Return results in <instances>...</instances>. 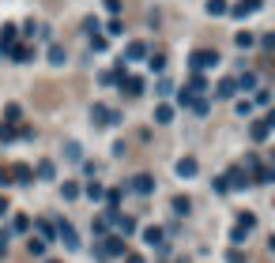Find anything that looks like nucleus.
<instances>
[{
	"instance_id": "obj_1",
	"label": "nucleus",
	"mask_w": 275,
	"mask_h": 263,
	"mask_svg": "<svg viewBox=\"0 0 275 263\" xmlns=\"http://www.w3.org/2000/svg\"><path fill=\"white\" fill-rule=\"evenodd\" d=\"M31 102L38 105V109H57V105L64 102V86H57L49 79H42V83H34L31 86Z\"/></svg>"
},
{
	"instance_id": "obj_2",
	"label": "nucleus",
	"mask_w": 275,
	"mask_h": 263,
	"mask_svg": "<svg viewBox=\"0 0 275 263\" xmlns=\"http://www.w3.org/2000/svg\"><path fill=\"white\" fill-rule=\"evenodd\" d=\"M98 259H109V256H125V237H102V245L94 248Z\"/></svg>"
},
{
	"instance_id": "obj_3",
	"label": "nucleus",
	"mask_w": 275,
	"mask_h": 263,
	"mask_svg": "<svg viewBox=\"0 0 275 263\" xmlns=\"http://www.w3.org/2000/svg\"><path fill=\"white\" fill-rule=\"evenodd\" d=\"M188 64H193L196 72H200V68H215V64H219V49H196Z\"/></svg>"
},
{
	"instance_id": "obj_4",
	"label": "nucleus",
	"mask_w": 275,
	"mask_h": 263,
	"mask_svg": "<svg viewBox=\"0 0 275 263\" xmlns=\"http://www.w3.org/2000/svg\"><path fill=\"white\" fill-rule=\"evenodd\" d=\"M223 181H226V188H245V184H249V173H245L241 165H234V169L226 173Z\"/></svg>"
},
{
	"instance_id": "obj_5",
	"label": "nucleus",
	"mask_w": 275,
	"mask_h": 263,
	"mask_svg": "<svg viewBox=\"0 0 275 263\" xmlns=\"http://www.w3.org/2000/svg\"><path fill=\"white\" fill-rule=\"evenodd\" d=\"M15 38H19V26L8 23L4 31H0V53H12V49H15Z\"/></svg>"
},
{
	"instance_id": "obj_6",
	"label": "nucleus",
	"mask_w": 275,
	"mask_h": 263,
	"mask_svg": "<svg viewBox=\"0 0 275 263\" xmlns=\"http://www.w3.org/2000/svg\"><path fill=\"white\" fill-rule=\"evenodd\" d=\"M151 49H147V42H128V49H125V56L121 61H144Z\"/></svg>"
},
{
	"instance_id": "obj_7",
	"label": "nucleus",
	"mask_w": 275,
	"mask_h": 263,
	"mask_svg": "<svg viewBox=\"0 0 275 263\" xmlns=\"http://www.w3.org/2000/svg\"><path fill=\"white\" fill-rule=\"evenodd\" d=\"M132 188H136L140 196H151V192H155V177H147V173H140V177H132Z\"/></svg>"
},
{
	"instance_id": "obj_8",
	"label": "nucleus",
	"mask_w": 275,
	"mask_h": 263,
	"mask_svg": "<svg viewBox=\"0 0 275 263\" xmlns=\"http://www.w3.org/2000/svg\"><path fill=\"white\" fill-rule=\"evenodd\" d=\"M91 116H94L98 124H117V121H121V116L113 113V109H106V105H94V109H91Z\"/></svg>"
},
{
	"instance_id": "obj_9",
	"label": "nucleus",
	"mask_w": 275,
	"mask_h": 263,
	"mask_svg": "<svg viewBox=\"0 0 275 263\" xmlns=\"http://www.w3.org/2000/svg\"><path fill=\"white\" fill-rule=\"evenodd\" d=\"M260 4H264V0H238V4H234V8H230V12L245 19V15H253V12H257V8H260Z\"/></svg>"
},
{
	"instance_id": "obj_10",
	"label": "nucleus",
	"mask_w": 275,
	"mask_h": 263,
	"mask_svg": "<svg viewBox=\"0 0 275 263\" xmlns=\"http://www.w3.org/2000/svg\"><path fill=\"white\" fill-rule=\"evenodd\" d=\"M268 132H271V116H264V121H257V124H253V139H257V143H264V139H268Z\"/></svg>"
},
{
	"instance_id": "obj_11",
	"label": "nucleus",
	"mask_w": 275,
	"mask_h": 263,
	"mask_svg": "<svg viewBox=\"0 0 275 263\" xmlns=\"http://www.w3.org/2000/svg\"><path fill=\"white\" fill-rule=\"evenodd\" d=\"M121 86H125L128 98H136V94L144 91V79H136V75H125V79H121Z\"/></svg>"
},
{
	"instance_id": "obj_12",
	"label": "nucleus",
	"mask_w": 275,
	"mask_h": 263,
	"mask_svg": "<svg viewBox=\"0 0 275 263\" xmlns=\"http://www.w3.org/2000/svg\"><path fill=\"white\" fill-rule=\"evenodd\" d=\"M8 169H12V181H19V184H26V181L34 177V169H31V165H8Z\"/></svg>"
},
{
	"instance_id": "obj_13",
	"label": "nucleus",
	"mask_w": 275,
	"mask_h": 263,
	"mask_svg": "<svg viewBox=\"0 0 275 263\" xmlns=\"http://www.w3.org/2000/svg\"><path fill=\"white\" fill-rule=\"evenodd\" d=\"M57 233H61V241H64L68 248H75V245H79V241H75V229L68 226V222H61V226H57Z\"/></svg>"
},
{
	"instance_id": "obj_14",
	"label": "nucleus",
	"mask_w": 275,
	"mask_h": 263,
	"mask_svg": "<svg viewBox=\"0 0 275 263\" xmlns=\"http://www.w3.org/2000/svg\"><path fill=\"white\" fill-rule=\"evenodd\" d=\"M204 91H207V83L200 79V75H193V79H188V91H185V94H188V98H200Z\"/></svg>"
},
{
	"instance_id": "obj_15",
	"label": "nucleus",
	"mask_w": 275,
	"mask_h": 263,
	"mask_svg": "<svg viewBox=\"0 0 275 263\" xmlns=\"http://www.w3.org/2000/svg\"><path fill=\"white\" fill-rule=\"evenodd\" d=\"M234 91H238V86H234V79H223L219 86H215V94H219V98H234Z\"/></svg>"
},
{
	"instance_id": "obj_16",
	"label": "nucleus",
	"mask_w": 275,
	"mask_h": 263,
	"mask_svg": "<svg viewBox=\"0 0 275 263\" xmlns=\"http://www.w3.org/2000/svg\"><path fill=\"white\" fill-rule=\"evenodd\" d=\"M31 56H34V49H26V45H15L12 49V61H19V64H26Z\"/></svg>"
},
{
	"instance_id": "obj_17",
	"label": "nucleus",
	"mask_w": 275,
	"mask_h": 263,
	"mask_svg": "<svg viewBox=\"0 0 275 263\" xmlns=\"http://www.w3.org/2000/svg\"><path fill=\"white\" fill-rule=\"evenodd\" d=\"M177 173H181V177H193L196 173V158H181L177 162Z\"/></svg>"
},
{
	"instance_id": "obj_18",
	"label": "nucleus",
	"mask_w": 275,
	"mask_h": 263,
	"mask_svg": "<svg viewBox=\"0 0 275 263\" xmlns=\"http://www.w3.org/2000/svg\"><path fill=\"white\" fill-rule=\"evenodd\" d=\"M144 241H147V245H155V248H158V245H162V229H158V226H151V229L144 233Z\"/></svg>"
},
{
	"instance_id": "obj_19",
	"label": "nucleus",
	"mask_w": 275,
	"mask_h": 263,
	"mask_svg": "<svg viewBox=\"0 0 275 263\" xmlns=\"http://www.w3.org/2000/svg\"><path fill=\"white\" fill-rule=\"evenodd\" d=\"M207 12H211V15H223V12H230V4H226V0H207Z\"/></svg>"
},
{
	"instance_id": "obj_20",
	"label": "nucleus",
	"mask_w": 275,
	"mask_h": 263,
	"mask_svg": "<svg viewBox=\"0 0 275 263\" xmlns=\"http://www.w3.org/2000/svg\"><path fill=\"white\" fill-rule=\"evenodd\" d=\"M15 135H19V124H0V139H15Z\"/></svg>"
},
{
	"instance_id": "obj_21",
	"label": "nucleus",
	"mask_w": 275,
	"mask_h": 263,
	"mask_svg": "<svg viewBox=\"0 0 275 263\" xmlns=\"http://www.w3.org/2000/svg\"><path fill=\"white\" fill-rule=\"evenodd\" d=\"M38 233H42V237H38V241H49V237H57L53 222H38Z\"/></svg>"
},
{
	"instance_id": "obj_22",
	"label": "nucleus",
	"mask_w": 275,
	"mask_h": 263,
	"mask_svg": "<svg viewBox=\"0 0 275 263\" xmlns=\"http://www.w3.org/2000/svg\"><path fill=\"white\" fill-rule=\"evenodd\" d=\"M151 68H155V72H158V68H166V53L162 49H155V53H151V61H147Z\"/></svg>"
},
{
	"instance_id": "obj_23",
	"label": "nucleus",
	"mask_w": 275,
	"mask_h": 263,
	"mask_svg": "<svg viewBox=\"0 0 275 263\" xmlns=\"http://www.w3.org/2000/svg\"><path fill=\"white\" fill-rule=\"evenodd\" d=\"M238 226H241L245 233H249L253 226H257V218H253V214H245V211H241V214H238Z\"/></svg>"
},
{
	"instance_id": "obj_24",
	"label": "nucleus",
	"mask_w": 275,
	"mask_h": 263,
	"mask_svg": "<svg viewBox=\"0 0 275 263\" xmlns=\"http://www.w3.org/2000/svg\"><path fill=\"white\" fill-rule=\"evenodd\" d=\"M234 86H241V91H249V86H257V75H253V72H245V75H241V79L234 83Z\"/></svg>"
},
{
	"instance_id": "obj_25",
	"label": "nucleus",
	"mask_w": 275,
	"mask_h": 263,
	"mask_svg": "<svg viewBox=\"0 0 275 263\" xmlns=\"http://www.w3.org/2000/svg\"><path fill=\"white\" fill-rule=\"evenodd\" d=\"M26 248H31V256H42V252H45V241L31 237V241H26Z\"/></svg>"
},
{
	"instance_id": "obj_26",
	"label": "nucleus",
	"mask_w": 275,
	"mask_h": 263,
	"mask_svg": "<svg viewBox=\"0 0 275 263\" xmlns=\"http://www.w3.org/2000/svg\"><path fill=\"white\" fill-rule=\"evenodd\" d=\"M49 61L53 64H64V45H49Z\"/></svg>"
},
{
	"instance_id": "obj_27",
	"label": "nucleus",
	"mask_w": 275,
	"mask_h": 263,
	"mask_svg": "<svg viewBox=\"0 0 275 263\" xmlns=\"http://www.w3.org/2000/svg\"><path fill=\"white\" fill-rule=\"evenodd\" d=\"M170 116H174V113H170V105H158V109H155V121L158 124H170Z\"/></svg>"
},
{
	"instance_id": "obj_28",
	"label": "nucleus",
	"mask_w": 275,
	"mask_h": 263,
	"mask_svg": "<svg viewBox=\"0 0 275 263\" xmlns=\"http://www.w3.org/2000/svg\"><path fill=\"white\" fill-rule=\"evenodd\" d=\"M188 207H193L188 196H177V199H174V211H177V214H188Z\"/></svg>"
},
{
	"instance_id": "obj_29",
	"label": "nucleus",
	"mask_w": 275,
	"mask_h": 263,
	"mask_svg": "<svg viewBox=\"0 0 275 263\" xmlns=\"http://www.w3.org/2000/svg\"><path fill=\"white\" fill-rule=\"evenodd\" d=\"M38 177L49 181V177H53V162H38Z\"/></svg>"
},
{
	"instance_id": "obj_30",
	"label": "nucleus",
	"mask_w": 275,
	"mask_h": 263,
	"mask_svg": "<svg viewBox=\"0 0 275 263\" xmlns=\"http://www.w3.org/2000/svg\"><path fill=\"white\" fill-rule=\"evenodd\" d=\"M87 196H91V199H102V184H98V181L87 184Z\"/></svg>"
},
{
	"instance_id": "obj_31",
	"label": "nucleus",
	"mask_w": 275,
	"mask_h": 263,
	"mask_svg": "<svg viewBox=\"0 0 275 263\" xmlns=\"http://www.w3.org/2000/svg\"><path fill=\"white\" fill-rule=\"evenodd\" d=\"M271 177H275V173H271V169H268V165H260V169H257V181H260V184H268V181H271Z\"/></svg>"
},
{
	"instance_id": "obj_32",
	"label": "nucleus",
	"mask_w": 275,
	"mask_h": 263,
	"mask_svg": "<svg viewBox=\"0 0 275 263\" xmlns=\"http://www.w3.org/2000/svg\"><path fill=\"white\" fill-rule=\"evenodd\" d=\"M106 199H109V211H117V207H121V188H113Z\"/></svg>"
},
{
	"instance_id": "obj_33",
	"label": "nucleus",
	"mask_w": 275,
	"mask_h": 263,
	"mask_svg": "<svg viewBox=\"0 0 275 263\" xmlns=\"http://www.w3.org/2000/svg\"><path fill=\"white\" fill-rule=\"evenodd\" d=\"M4 116H8L4 124H15V121H19V105H8V109H4Z\"/></svg>"
},
{
	"instance_id": "obj_34",
	"label": "nucleus",
	"mask_w": 275,
	"mask_h": 263,
	"mask_svg": "<svg viewBox=\"0 0 275 263\" xmlns=\"http://www.w3.org/2000/svg\"><path fill=\"white\" fill-rule=\"evenodd\" d=\"M106 226H109L106 218H94V237H106Z\"/></svg>"
},
{
	"instance_id": "obj_35",
	"label": "nucleus",
	"mask_w": 275,
	"mask_h": 263,
	"mask_svg": "<svg viewBox=\"0 0 275 263\" xmlns=\"http://www.w3.org/2000/svg\"><path fill=\"white\" fill-rule=\"evenodd\" d=\"M238 45H241V49H245V45H253V34H249V31H241V34H238Z\"/></svg>"
},
{
	"instance_id": "obj_36",
	"label": "nucleus",
	"mask_w": 275,
	"mask_h": 263,
	"mask_svg": "<svg viewBox=\"0 0 275 263\" xmlns=\"http://www.w3.org/2000/svg\"><path fill=\"white\" fill-rule=\"evenodd\" d=\"M106 8H109V12H113V15H117V12H121V8H125V0H106Z\"/></svg>"
},
{
	"instance_id": "obj_37",
	"label": "nucleus",
	"mask_w": 275,
	"mask_h": 263,
	"mask_svg": "<svg viewBox=\"0 0 275 263\" xmlns=\"http://www.w3.org/2000/svg\"><path fill=\"white\" fill-rule=\"evenodd\" d=\"M0 184H12V169L8 165H0Z\"/></svg>"
},
{
	"instance_id": "obj_38",
	"label": "nucleus",
	"mask_w": 275,
	"mask_h": 263,
	"mask_svg": "<svg viewBox=\"0 0 275 263\" xmlns=\"http://www.w3.org/2000/svg\"><path fill=\"white\" fill-rule=\"evenodd\" d=\"M226 259H230V263H245V256H241L238 248H234V252H230V256H226Z\"/></svg>"
},
{
	"instance_id": "obj_39",
	"label": "nucleus",
	"mask_w": 275,
	"mask_h": 263,
	"mask_svg": "<svg viewBox=\"0 0 275 263\" xmlns=\"http://www.w3.org/2000/svg\"><path fill=\"white\" fill-rule=\"evenodd\" d=\"M45 8H49V12H57V8H61V0H42Z\"/></svg>"
},
{
	"instance_id": "obj_40",
	"label": "nucleus",
	"mask_w": 275,
	"mask_h": 263,
	"mask_svg": "<svg viewBox=\"0 0 275 263\" xmlns=\"http://www.w3.org/2000/svg\"><path fill=\"white\" fill-rule=\"evenodd\" d=\"M125 263H144V256H125Z\"/></svg>"
},
{
	"instance_id": "obj_41",
	"label": "nucleus",
	"mask_w": 275,
	"mask_h": 263,
	"mask_svg": "<svg viewBox=\"0 0 275 263\" xmlns=\"http://www.w3.org/2000/svg\"><path fill=\"white\" fill-rule=\"evenodd\" d=\"M8 248V233H0V252H4Z\"/></svg>"
},
{
	"instance_id": "obj_42",
	"label": "nucleus",
	"mask_w": 275,
	"mask_h": 263,
	"mask_svg": "<svg viewBox=\"0 0 275 263\" xmlns=\"http://www.w3.org/2000/svg\"><path fill=\"white\" fill-rule=\"evenodd\" d=\"M4 211H8V199H4V196H0V214H4Z\"/></svg>"
},
{
	"instance_id": "obj_43",
	"label": "nucleus",
	"mask_w": 275,
	"mask_h": 263,
	"mask_svg": "<svg viewBox=\"0 0 275 263\" xmlns=\"http://www.w3.org/2000/svg\"><path fill=\"white\" fill-rule=\"evenodd\" d=\"M49 263H57V259H49Z\"/></svg>"
}]
</instances>
